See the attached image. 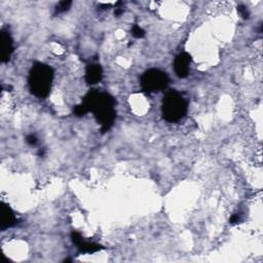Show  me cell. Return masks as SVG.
<instances>
[{"instance_id":"6da1fadb","label":"cell","mask_w":263,"mask_h":263,"mask_svg":"<svg viewBox=\"0 0 263 263\" xmlns=\"http://www.w3.org/2000/svg\"><path fill=\"white\" fill-rule=\"evenodd\" d=\"M82 104L89 112L91 111L94 113L98 123L101 125V132L103 134L110 129L116 117V102L110 94L91 90L84 96Z\"/></svg>"},{"instance_id":"7a4b0ae2","label":"cell","mask_w":263,"mask_h":263,"mask_svg":"<svg viewBox=\"0 0 263 263\" xmlns=\"http://www.w3.org/2000/svg\"><path fill=\"white\" fill-rule=\"evenodd\" d=\"M54 80V71L50 66L42 63H35L30 70L28 83L31 94L43 99L51 93Z\"/></svg>"},{"instance_id":"3957f363","label":"cell","mask_w":263,"mask_h":263,"mask_svg":"<svg viewBox=\"0 0 263 263\" xmlns=\"http://www.w3.org/2000/svg\"><path fill=\"white\" fill-rule=\"evenodd\" d=\"M162 116L169 122H176L187 112V102L177 92L172 91L164 96L161 106Z\"/></svg>"},{"instance_id":"277c9868","label":"cell","mask_w":263,"mask_h":263,"mask_svg":"<svg viewBox=\"0 0 263 263\" xmlns=\"http://www.w3.org/2000/svg\"><path fill=\"white\" fill-rule=\"evenodd\" d=\"M168 83L169 77L167 73L155 68L145 71L141 77V86L143 91L148 94L157 93L164 90Z\"/></svg>"},{"instance_id":"5b68a950","label":"cell","mask_w":263,"mask_h":263,"mask_svg":"<svg viewBox=\"0 0 263 263\" xmlns=\"http://www.w3.org/2000/svg\"><path fill=\"white\" fill-rule=\"evenodd\" d=\"M14 53V41L9 32L3 30L0 34V58L3 63H8Z\"/></svg>"},{"instance_id":"8992f818","label":"cell","mask_w":263,"mask_h":263,"mask_svg":"<svg viewBox=\"0 0 263 263\" xmlns=\"http://www.w3.org/2000/svg\"><path fill=\"white\" fill-rule=\"evenodd\" d=\"M71 239L73 244L77 247V249L79 250L80 253H96L98 251H100L103 249V247L99 244L96 243H91V242H85L83 240V238L81 237V235L77 232H73L71 234Z\"/></svg>"},{"instance_id":"52a82bcc","label":"cell","mask_w":263,"mask_h":263,"mask_svg":"<svg viewBox=\"0 0 263 263\" xmlns=\"http://www.w3.org/2000/svg\"><path fill=\"white\" fill-rule=\"evenodd\" d=\"M191 63V57L187 53L179 54L174 61V70L178 77L185 78L189 74V65Z\"/></svg>"},{"instance_id":"ba28073f","label":"cell","mask_w":263,"mask_h":263,"mask_svg":"<svg viewBox=\"0 0 263 263\" xmlns=\"http://www.w3.org/2000/svg\"><path fill=\"white\" fill-rule=\"evenodd\" d=\"M103 78V69L101 65L92 63L86 66L85 69V81L87 84H96L100 82Z\"/></svg>"},{"instance_id":"9c48e42d","label":"cell","mask_w":263,"mask_h":263,"mask_svg":"<svg viewBox=\"0 0 263 263\" xmlns=\"http://www.w3.org/2000/svg\"><path fill=\"white\" fill-rule=\"evenodd\" d=\"M17 224V217L14 211L11 209L10 206L3 203L2 206V222H0V228L3 232L6 229L11 228Z\"/></svg>"},{"instance_id":"30bf717a","label":"cell","mask_w":263,"mask_h":263,"mask_svg":"<svg viewBox=\"0 0 263 263\" xmlns=\"http://www.w3.org/2000/svg\"><path fill=\"white\" fill-rule=\"evenodd\" d=\"M71 6L72 2H70V0H64V2L59 3L56 7V14H62L67 12L71 8Z\"/></svg>"},{"instance_id":"8fae6325","label":"cell","mask_w":263,"mask_h":263,"mask_svg":"<svg viewBox=\"0 0 263 263\" xmlns=\"http://www.w3.org/2000/svg\"><path fill=\"white\" fill-rule=\"evenodd\" d=\"M132 34L135 38H142L145 36V31L138 25H134L132 29Z\"/></svg>"},{"instance_id":"7c38bea8","label":"cell","mask_w":263,"mask_h":263,"mask_svg":"<svg viewBox=\"0 0 263 263\" xmlns=\"http://www.w3.org/2000/svg\"><path fill=\"white\" fill-rule=\"evenodd\" d=\"M73 112H74V114H75L76 116L81 117V116L85 115L89 111H87V109L84 107V105L81 103V104H79V105H77V106L74 107Z\"/></svg>"},{"instance_id":"4fadbf2b","label":"cell","mask_w":263,"mask_h":263,"mask_svg":"<svg viewBox=\"0 0 263 263\" xmlns=\"http://www.w3.org/2000/svg\"><path fill=\"white\" fill-rule=\"evenodd\" d=\"M238 12H239L240 15L243 17V19H245V20L249 19L250 14H249V11L247 10L246 7H244V6H239V7H238Z\"/></svg>"},{"instance_id":"5bb4252c","label":"cell","mask_w":263,"mask_h":263,"mask_svg":"<svg viewBox=\"0 0 263 263\" xmlns=\"http://www.w3.org/2000/svg\"><path fill=\"white\" fill-rule=\"evenodd\" d=\"M26 142L29 144V145H36L37 144V142H38V139L36 138V136L35 135H29V136H27V138H26Z\"/></svg>"},{"instance_id":"9a60e30c","label":"cell","mask_w":263,"mask_h":263,"mask_svg":"<svg viewBox=\"0 0 263 263\" xmlns=\"http://www.w3.org/2000/svg\"><path fill=\"white\" fill-rule=\"evenodd\" d=\"M240 220H241V219H240L239 215H234L232 218H230V223H232V224H236V223H239Z\"/></svg>"},{"instance_id":"2e32d148","label":"cell","mask_w":263,"mask_h":263,"mask_svg":"<svg viewBox=\"0 0 263 263\" xmlns=\"http://www.w3.org/2000/svg\"><path fill=\"white\" fill-rule=\"evenodd\" d=\"M122 13H123V10H122V9L116 8V9H115V12H114V15H115L116 17H119Z\"/></svg>"}]
</instances>
